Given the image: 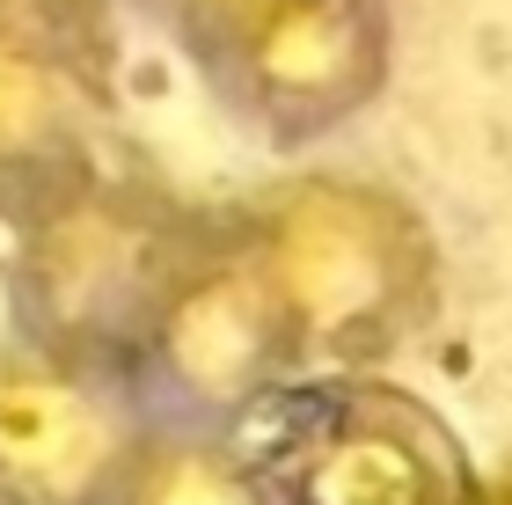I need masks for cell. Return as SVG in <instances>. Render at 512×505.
I'll return each instance as SVG.
<instances>
[{
  "mask_svg": "<svg viewBox=\"0 0 512 505\" xmlns=\"http://www.w3.org/2000/svg\"><path fill=\"white\" fill-rule=\"evenodd\" d=\"M0 220H8L15 337L88 366H118L139 381L147 330L213 213L169 198L132 169L96 162L22 198Z\"/></svg>",
  "mask_w": 512,
  "mask_h": 505,
  "instance_id": "6da1fadb",
  "label": "cell"
},
{
  "mask_svg": "<svg viewBox=\"0 0 512 505\" xmlns=\"http://www.w3.org/2000/svg\"><path fill=\"white\" fill-rule=\"evenodd\" d=\"M271 293L286 308L300 366L374 374L439 308L432 220L374 176H286L235 205Z\"/></svg>",
  "mask_w": 512,
  "mask_h": 505,
  "instance_id": "7a4b0ae2",
  "label": "cell"
},
{
  "mask_svg": "<svg viewBox=\"0 0 512 505\" xmlns=\"http://www.w3.org/2000/svg\"><path fill=\"white\" fill-rule=\"evenodd\" d=\"M286 374H300V352L271 293V271L256 257L249 227L235 213H213L147 330L139 388H147L154 418L235 432L242 410L271 403Z\"/></svg>",
  "mask_w": 512,
  "mask_h": 505,
  "instance_id": "3957f363",
  "label": "cell"
},
{
  "mask_svg": "<svg viewBox=\"0 0 512 505\" xmlns=\"http://www.w3.org/2000/svg\"><path fill=\"white\" fill-rule=\"evenodd\" d=\"M278 505H476L483 476L461 432L425 396L374 374L300 403L286 440L264 454Z\"/></svg>",
  "mask_w": 512,
  "mask_h": 505,
  "instance_id": "277c9868",
  "label": "cell"
},
{
  "mask_svg": "<svg viewBox=\"0 0 512 505\" xmlns=\"http://www.w3.org/2000/svg\"><path fill=\"white\" fill-rule=\"evenodd\" d=\"M388 59V0H271L205 74L220 103L271 147H308L381 96Z\"/></svg>",
  "mask_w": 512,
  "mask_h": 505,
  "instance_id": "5b68a950",
  "label": "cell"
},
{
  "mask_svg": "<svg viewBox=\"0 0 512 505\" xmlns=\"http://www.w3.org/2000/svg\"><path fill=\"white\" fill-rule=\"evenodd\" d=\"M154 403L118 366L0 344V505H110Z\"/></svg>",
  "mask_w": 512,
  "mask_h": 505,
  "instance_id": "8992f818",
  "label": "cell"
},
{
  "mask_svg": "<svg viewBox=\"0 0 512 505\" xmlns=\"http://www.w3.org/2000/svg\"><path fill=\"white\" fill-rule=\"evenodd\" d=\"M103 30L0 15V213L103 162Z\"/></svg>",
  "mask_w": 512,
  "mask_h": 505,
  "instance_id": "52a82bcc",
  "label": "cell"
},
{
  "mask_svg": "<svg viewBox=\"0 0 512 505\" xmlns=\"http://www.w3.org/2000/svg\"><path fill=\"white\" fill-rule=\"evenodd\" d=\"M110 505H278V484L264 454H249L227 425L154 418Z\"/></svg>",
  "mask_w": 512,
  "mask_h": 505,
  "instance_id": "ba28073f",
  "label": "cell"
},
{
  "mask_svg": "<svg viewBox=\"0 0 512 505\" xmlns=\"http://www.w3.org/2000/svg\"><path fill=\"white\" fill-rule=\"evenodd\" d=\"M264 8H271V0H154V15L176 30V44H183L198 66H213Z\"/></svg>",
  "mask_w": 512,
  "mask_h": 505,
  "instance_id": "9c48e42d",
  "label": "cell"
},
{
  "mask_svg": "<svg viewBox=\"0 0 512 505\" xmlns=\"http://www.w3.org/2000/svg\"><path fill=\"white\" fill-rule=\"evenodd\" d=\"M110 0H0L8 22H59V30H103Z\"/></svg>",
  "mask_w": 512,
  "mask_h": 505,
  "instance_id": "30bf717a",
  "label": "cell"
},
{
  "mask_svg": "<svg viewBox=\"0 0 512 505\" xmlns=\"http://www.w3.org/2000/svg\"><path fill=\"white\" fill-rule=\"evenodd\" d=\"M476 505H491V484H483V498H476Z\"/></svg>",
  "mask_w": 512,
  "mask_h": 505,
  "instance_id": "8fae6325",
  "label": "cell"
}]
</instances>
